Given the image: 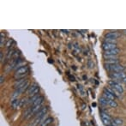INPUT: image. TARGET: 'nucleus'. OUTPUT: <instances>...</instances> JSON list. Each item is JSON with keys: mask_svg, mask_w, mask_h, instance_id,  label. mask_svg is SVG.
Returning <instances> with one entry per match:
<instances>
[{"mask_svg": "<svg viewBox=\"0 0 126 126\" xmlns=\"http://www.w3.org/2000/svg\"><path fill=\"white\" fill-rule=\"evenodd\" d=\"M105 68L108 71L112 72H124L125 71V67L121 65V64H105Z\"/></svg>", "mask_w": 126, "mask_h": 126, "instance_id": "1", "label": "nucleus"}, {"mask_svg": "<svg viewBox=\"0 0 126 126\" xmlns=\"http://www.w3.org/2000/svg\"><path fill=\"white\" fill-rule=\"evenodd\" d=\"M28 74V66L25 65V66L21 67V68L18 69V70L15 71V77L17 78L18 80L22 79V78H24L25 76H27Z\"/></svg>", "mask_w": 126, "mask_h": 126, "instance_id": "2", "label": "nucleus"}, {"mask_svg": "<svg viewBox=\"0 0 126 126\" xmlns=\"http://www.w3.org/2000/svg\"><path fill=\"white\" fill-rule=\"evenodd\" d=\"M108 84H109L110 87H111V88L117 90V91H118V93H120V94H123V93H124V88L122 87L121 84L118 83V81H113V80H110V81H108Z\"/></svg>", "mask_w": 126, "mask_h": 126, "instance_id": "3", "label": "nucleus"}, {"mask_svg": "<svg viewBox=\"0 0 126 126\" xmlns=\"http://www.w3.org/2000/svg\"><path fill=\"white\" fill-rule=\"evenodd\" d=\"M39 91H40L39 85L37 83H34V84H32V85L30 86L29 88H28L27 93H28V95H29L30 97H33V96H34V95L38 94Z\"/></svg>", "mask_w": 126, "mask_h": 126, "instance_id": "4", "label": "nucleus"}, {"mask_svg": "<svg viewBox=\"0 0 126 126\" xmlns=\"http://www.w3.org/2000/svg\"><path fill=\"white\" fill-rule=\"evenodd\" d=\"M109 76L111 78V80H124L126 77V74L124 72H112L109 75Z\"/></svg>", "mask_w": 126, "mask_h": 126, "instance_id": "5", "label": "nucleus"}, {"mask_svg": "<svg viewBox=\"0 0 126 126\" xmlns=\"http://www.w3.org/2000/svg\"><path fill=\"white\" fill-rule=\"evenodd\" d=\"M27 81H28V80H27V78H22V79L17 80V81H15V83H14V88H15V89H18V88L23 87Z\"/></svg>", "mask_w": 126, "mask_h": 126, "instance_id": "6", "label": "nucleus"}, {"mask_svg": "<svg viewBox=\"0 0 126 126\" xmlns=\"http://www.w3.org/2000/svg\"><path fill=\"white\" fill-rule=\"evenodd\" d=\"M102 48L105 51H109V50H112L117 48V44H113V43H106L103 42L102 44Z\"/></svg>", "mask_w": 126, "mask_h": 126, "instance_id": "7", "label": "nucleus"}, {"mask_svg": "<svg viewBox=\"0 0 126 126\" xmlns=\"http://www.w3.org/2000/svg\"><path fill=\"white\" fill-rule=\"evenodd\" d=\"M119 34L118 33L116 32H110V33H107L105 35V39H111V40H117V39L118 38Z\"/></svg>", "mask_w": 126, "mask_h": 126, "instance_id": "8", "label": "nucleus"}, {"mask_svg": "<svg viewBox=\"0 0 126 126\" xmlns=\"http://www.w3.org/2000/svg\"><path fill=\"white\" fill-rule=\"evenodd\" d=\"M120 52V49L115 48V49L109 50V51H105L104 55H109V56H117Z\"/></svg>", "mask_w": 126, "mask_h": 126, "instance_id": "9", "label": "nucleus"}, {"mask_svg": "<svg viewBox=\"0 0 126 126\" xmlns=\"http://www.w3.org/2000/svg\"><path fill=\"white\" fill-rule=\"evenodd\" d=\"M104 97L105 98H106L107 100H111V101H115V95H113V94H111V93H110L109 91H107L106 89H104Z\"/></svg>", "mask_w": 126, "mask_h": 126, "instance_id": "10", "label": "nucleus"}, {"mask_svg": "<svg viewBox=\"0 0 126 126\" xmlns=\"http://www.w3.org/2000/svg\"><path fill=\"white\" fill-rule=\"evenodd\" d=\"M124 124V121H123L121 118H115L112 119V122H111V124L114 126H120Z\"/></svg>", "mask_w": 126, "mask_h": 126, "instance_id": "11", "label": "nucleus"}, {"mask_svg": "<svg viewBox=\"0 0 126 126\" xmlns=\"http://www.w3.org/2000/svg\"><path fill=\"white\" fill-rule=\"evenodd\" d=\"M20 100L19 99H14L12 101H11V106H12V108L14 110L17 109L18 107H20Z\"/></svg>", "mask_w": 126, "mask_h": 126, "instance_id": "12", "label": "nucleus"}, {"mask_svg": "<svg viewBox=\"0 0 126 126\" xmlns=\"http://www.w3.org/2000/svg\"><path fill=\"white\" fill-rule=\"evenodd\" d=\"M42 108H43L42 105L36 106H32V113H31V116H33L34 114H37Z\"/></svg>", "mask_w": 126, "mask_h": 126, "instance_id": "13", "label": "nucleus"}, {"mask_svg": "<svg viewBox=\"0 0 126 126\" xmlns=\"http://www.w3.org/2000/svg\"><path fill=\"white\" fill-rule=\"evenodd\" d=\"M44 97L43 96H40L38 99H37L36 101H34V103H33V106H40V105H42V103H43V101H44Z\"/></svg>", "mask_w": 126, "mask_h": 126, "instance_id": "14", "label": "nucleus"}, {"mask_svg": "<svg viewBox=\"0 0 126 126\" xmlns=\"http://www.w3.org/2000/svg\"><path fill=\"white\" fill-rule=\"evenodd\" d=\"M47 110H48V108H47L46 106L43 107L42 109H41L40 111H39L38 113L36 114V118H37V117H42V116H45V114H46V112H47Z\"/></svg>", "mask_w": 126, "mask_h": 126, "instance_id": "15", "label": "nucleus"}, {"mask_svg": "<svg viewBox=\"0 0 126 126\" xmlns=\"http://www.w3.org/2000/svg\"><path fill=\"white\" fill-rule=\"evenodd\" d=\"M52 118H45L44 121H43L42 123H41L40 124V126H48L50 124H51V122H52Z\"/></svg>", "mask_w": 126, "mask_h": 126, "instance_id": "16", "label": "nucleus"}, {"mask_svg": "<svg viewBox=\"0 0 126 126\" xmlns=\"http://www.w3.org/2000/svg\"><path fill=\"white\" fill-rule=\"evenodd\" d=\"M107 106H109L111 108H116L118 107V103L116 102L115 101H111V100H107Z\"/></svg>", "mask_w": 126, "mask_h": 126, "instance_id": "17", "label": "nucleus"}, {"mask_svg": "<svg viewBox=\"0 0 126 126\" xmlns=\"http://www.w3.org/2000/svg\"><path fill=\"white\" fill-rule=\"evenodd\" d=\"M119 61L118 58H111V59H106V64H118Z\"/></svg>", "mask_w": 126, "mask_h": 126, "instance_id": "18", "label": "nucleus"}, {"mask_svg": "<svg viewBox=\"0 0 126 126\" xmlns=\"http://www.w3.org/2000/svg\"><path fill=\"white\" fill-rule=\"evenodd\" d=\"M101 118H106V119L109 120V121H111V122H112V118H111V116L109 115V114L106 113V112H103V111H101Z\"/></svg>", "mask_w": 126, "mask_h": 126, "instance_id": "19", "label": "nucleus"}, {"mask_svg": "<svg viewBox=\"0 0 126 126\" xmlns=\"http://www.w3.org/2000/svg\"><path fill=\"white\" fill-rule=\"evenodd\" d=\"M100 103H101L102 106H107V99L105 98V97H101L100 98Z\"/></svg>", "mask_w": 126, "mask_h": 126, "instance_id": "20", "label": "nucleus"}, {"mask_svg": "<svg viewBox=\"0 0 126 126\" xmlns=\"http://www.w3.org/2000/svg\"><path fill=\"white\" fill-rule=\"evenodd\" d=\"M4 40H5V39H4V34H3V33H1V42H0V46H1V47L4 46Z\"/></svg>", "mask_w": 126, "mask_h": 126, "instance_id": "21", "label": "nucleus"}, {"mask_svg": "<svg viewBox=\"0 0 126 126\" xmlns=\"http://www.w3.org/2000/svg\"><path fill=\"white\" fill-rule=\"evenodd\" d=\"M105 42H106V43H113V44H117V40H111V39H105Z\"/></svg>", "mask_w": 126, "mask_h": 126, "instance_id": "22", "label": "nucleus"}, {"mask_svg": "<svg viewBox=\"0 0 126 126\" xmlns=\"http://www.w3.org/2000/svg\"><path fill=\"white\" fill-rule=\"evenodd\" d=\"M26 102H28V101H26V99H21V101H20V107H21L23 105H25Z\"/></svg>", "mask_w": 126, "mask_h": 126, "instance_id": "23", "label": "nucleus"}, {"mask_svg": "<svg viewBox=\"0 0 126 126\" xmlns=\"http://www.w3.org/2000/svg\"><path fill=\"white\" fill-rule=\"evenodd\" d=\"M4 81V77L3 76H1V77H0V84H3Z\"/></svg>", "mask_w": 126, "mask_h": 126, "instance_id": "24", "label": "nucleus"}, {"mask_svg": "<svg viewBox=\"0 0 126 126\" xmlns=\"http://www.w3.org/2000/svg\"><path fill=\"white\" fill-rule=\"evenodd\" d=\"M11 42H12V40H9L8 42H7V44H6V47H10V46Z\"/></svg>", "mask_w": 126, "mask_h": 126, "instance_id": "25", "label": "nucleus"}, {"mask_svg": "<svg viewBox=\"0 0 126 126\" xmlns=\"http://www.w3.org/2000/svg\"><path fill=\"white\" fill-rule=\"evenodd\" d=\"M0 58H1V59H0V60H1V62H2V61H3V52H2V51L0 52Z\"/></svg>", "mask_w": 126, "mask_h": 126, "instance_id": "26", "label": "nucleus"}, {"mask_svg": "<svg viewBox=\"0 0 126 126\" xmlns=\"http://www.w3.org/2000/svg\"><path fill=\"white\" fill-rule=\"evenodd\" d=\"M62 32H64V33H69V31L68 30H61Z\"/></svg>", "mask_w": 126, "mask_h": 126, "instance_id": "27", "label": "nucleus"}, {"mask_svg": "<svg viewBox=\"0 0 126 126\" xmlns=\"http://www.w3.org/2000/svg\"><path fill=\"white\" fill-rule=\"evenodd\" d=\"M122 32H123V34H126V29H124V30H123Z\"/></svg>", "mask_w": 126, "mask_h": 126, "instance_id": "28", "label": "nucleus"}, {"mask_svg": "<svg viewBox=\"0 0 126 126\" xmlns=\"http://www.w3.org/2000/svg\"><path fill=\"white\" fill-rule=\"evenodd\" d=\"M107 126H114V125H112V124H110V125H107Z\"/></svg>", "mask_w": 126, "mask_h": 126, "instance_id": "29", "label": "nucleus"}]
</instances>
